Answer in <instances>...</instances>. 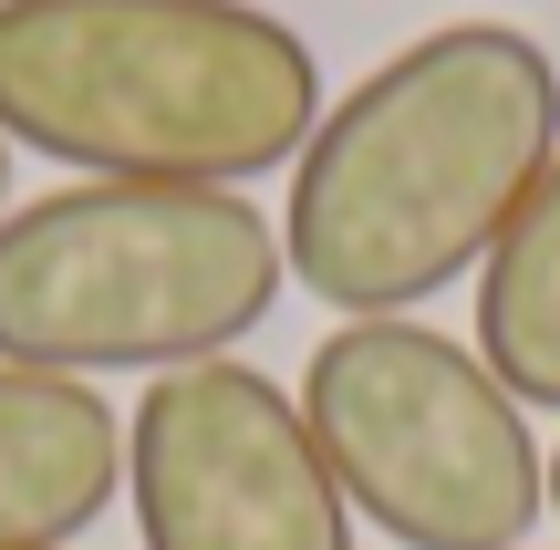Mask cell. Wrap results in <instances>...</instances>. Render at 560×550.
Wrapping results in <instances>:
<instances>
[{"label": "cell", "mask_w": 560, "mask_h": 550, "mask_svg": "<svg viewBox=\"0 0 560 550\" xmlns=\"http://www.w3.org/2000/svg\"><path fill=\"white\" fill-rule=\"evenodd\" d=\"M280 281V229L240 187L83 177L0 219V364L187 374L249 343Z\"/></svg>", "instance_id": "obj_3"}, {"label": "cell", "mask_w": 560, "mask_h": 550, "mask_svg": "<svg viewBox=\"0 0 560 550\" xmlns=\"http://www.w3.org/2000/svg\"><path fill=\"white\" fill-rule=\"evenodd\" d=\"M0 219H11V145H0Z\"/></svg>", "instance_id": "obj_8"}, {"label": "cell", "mask_w": 560, "mask_h": 550, "mask_svg": "<svg viewBox=\"0 0 560 550\" xmlns=\"http://www.w3.org/2000/svg\"><path fill=\"white\" fill-rule=\"evenodd\" d=\"M560 156V62L509 21H446L322 104L291 156L280 270L342 323H405L499 249Z\"/></svg>", "instance_id": "obj_1"}, {"label": "cell", "mask_w": 560, "mask_h": 550, "mask_svg": "<svg viewBox=\"0 0 560 550\" xmlns=\"http://www.w3.org/2000/svg\"><path fill=\"white\" fill-rule=\"evenodd\" d=\"M125 489L145 550H353V510L301 426V395L229 353L136 395Z\"/></svg>", "instance_id": "obj_5"}, {"label": "cell", "mask_w": 560, "mask_h": 550, "mask_svg": "<svg viewBox=\"0 0 560 550\" xmlns=\"http://www.w3.org/2000/svg\"><path fill=\"white\" fill-rule=\"evenodd\" d=\"M550 519H560V447H550Z\"/></svg>", "instance_id": "obj_9"}, {"label": "cell", "mask_w": 560, "mask_h": 550, "mask_svg": "<svg viewBox=\"0 0 560 550\" xmlns=\"http://www.w3.org/2000/svg\"><path fill=\"white\" fill-rule=\"evenodd\" d=\"M301 426L342 510L395 550H520L550 510L529 406L436 323H342L301 364Z\"/></svg>", "instance_id": "obj_4"}, {"label": "cell", "mask_w": 560, "mask_h": 550, "mask_svg": "<svg viewBox=\"0 0 560 550\" xmlns=\"http://www.w3.org/2000/svg\"><path fill=\"white\" fill-rule=\"evenodd\" d=\"M312 125V42L249 0H0V145L115 187H249Z\"/></svg>", "instance_id": "obj_2"}, {"label": "cell", "mask_w": 560, "mask_h": 550, "mask_svg": "<svg viewBox=\"0 0 560 550\" xmlns=\"http://www.w3.org/2000/svg\"><path fill=\"white\" fill-rule=\"evenodd\" d=\"M125 489V416L73 374L0 364V550H73Z\"/></svg>", "instance_id": "obj_6"}, {"label": "cell", "mask_w": 560, "mask_h": 550, "mask_svg": "<svg viewBox=\"0 0 560 550\" xmlns=\"http://www.w3.org/2000/svg\"><path fill=\"white\" fill-rule=\"evenodd\" d=\"M478 364L520 406L560 416V156L520 198V219L499 229V249L478 260Z\"/></svg>", "instance_id": "obj_7"}]
</instances>
